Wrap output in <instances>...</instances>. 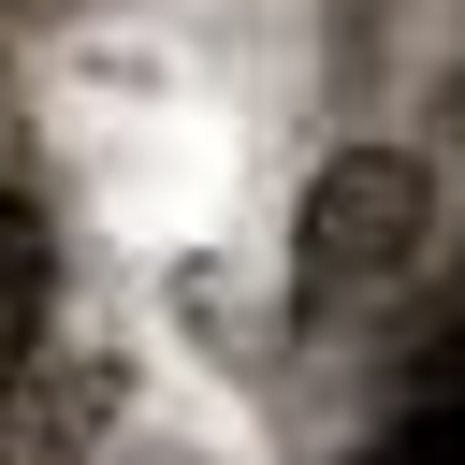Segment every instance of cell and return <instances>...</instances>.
<instances>
[{
	"label": "cell",
	"mask_w": 465,
	"mask_h": 465,
	"mask_svg": "<svg viewBox=\"0 0 465 465\" xmlns=\"http://www.w3.org/2000/svg\"><path fill=\"white\" fill-rule=\"evenodd\" d=\"M436 232H450L436 160L392 145V131H349V145H320L305 189H291V305H305V320H363V305H392V291L436 262Z\"/></svg>",
	"instance_id": "cell-1"
},
{
	"label": "cell",
	"mask_w": 465,
	"mask_h": 465,
	"mask_svg": "<svg viewBox=\"0 0 465 465\" xmlns=\"http://www.w3.org/2000/svg\"><path fill=\"white\" fill-rule=\"evenodd\" d=\"M131 421V363L44 334L29 363H0V465H102V436Z\"/></svg>",
	"instance_id": "cell-2"
}]
</instances>
